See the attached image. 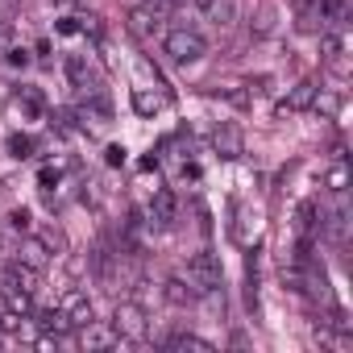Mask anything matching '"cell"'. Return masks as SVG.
<instances>
[{"label":"cell","mask_w":353,"mask_h":353,"mask_svg":"<svg viewBox=\"0 0 353 353\" xmlns=\"http://www.w3.org/2000/svg\"><path fill=\"white\" fill-rule=\"evenodd\" d=\"M328 188H332L336 196H345V188H349V166H345V158L332 162V170H328Z\"/></svg>","instance_id":"obj_24"},{"label":"cell","mask_w":353,"mask_h":353,"mask_svg":"<svg viewBox=\"0 0 353 353\" xmlns=\"http://www.w3.org/2000/svg\"><path fill=\"white\" fill-rule=\"evenodd\" d=\"M26 320H30V316H17V312L5 307V312H0V332H5V336H17V332L26 328Z\"/></svg>","instance_id":"obj_25"},{"label":"cell","mask_w":353,"mask_h":353,"mask_svg":"<svg viewBox=\"0 0 353 353\" xmlns=\"http://www.w3.org/2000/svg\"><path fill=\"white\" fill-rule=\"evenodd\" d=\"M299 30L303 34H324L328 21H324V0H303L299 5Z\"/></svg>","instance_id":"obj_15"},{"label":"cell","mask_w":353,"mask_h":353,"mask_svg":"<svg viewBox=\"0 0 353 353\" xmlns=\"http://www.w3.org/2000/svg\"><path fill=\"white\" fill-rule=\"evenodd\" d=\"M46 5H63V0H46Z\"/></svg>","instance_id":"obj_36"},{"label":"cell","mask_w":353,"mask_h":353,"mask_svg":"<svg viewBox=\"0 0 353 353\" xmlns=\"http://www.w3.org/2000/svg\"><path fill=\"white\" fill-rule=\"evenodd\" d=\"M162 104H166V96H158V92H145V88H137V92H133V108H137L141 117H154Z\"/></svg>","instance_id":"obj_21"},{"label":"cell","mask_w":353,"mask_h":353,"mask_svg":"<svg viewBox=\"0 0 353 353\" xmlns=\"http://www.w3.org/2000/svg\"><path fill=\"white\" fill-rule=\"evenodd\" d=\"M0 283H5L9 291H30V295H38L42 270H38V266H26V262H9L5 274H0Z\"/></svg>","instance_id":"obj_4"},{"label":"cell","mask_w":353,"mask_h":353,"mask_svg":"<svg viewBox=\"0 0 353 353\" xmlns=\"http://www.w3.org/2000/svg\"><path fill=\"white\" fill-rule=\"evenodd\" d=\"M5 63H9L13 71H17V67H30V54H26V50H9V59H5Z\"/></svg>","instance_id":"obj_32"},{"label":"cell","mask_w":353,"mask_h":353,"mask_svg":"<svg viewBox=\"0 0 353 353\" xmlns=\"http://www.w3.org/2000/svg\"><path fill=\"white\" fill-rule=\"evenodd\" d=\"M162 50H166V59H170V63L192 67V63H200V59L208 54V42H204V34H200V30L174 26V30H166V38H162Z\"/></svg>","instance_id":"obj_1"},{"label":"cell","mask_w":353,"mask_h":353,"mask_svg":"<svg viewBox=\"0 0 353 353\" xmlns=\"http://www.w3.org/2000/svg\"><path fill=\"white\" fill-rule=\"evenodd\" d=\"M316 92H320V83H316V79H299V83L283 96L279 117H287V112H307V108H312V100H316Z\"/></svg>","instance_id":"obj_6"},{"label":"cell","mask_w":353,"mask_h":353,"mask_svg":"<svg viewBox=\"0 0 353 353\" xmlns=\"http://www.w3.org/2000/svg\"><path fill=\"white\" fill-rule=\"evenodd\" d=\"M17 262H26V266H46L50 262V250H46V241L42 237H26L21 245H17Z\"/></svg>","instance_id":"obj_17"},{"label":"cell","mask_w":353,"mask_h":353,"mask_svg":"<svg viewBox=\"0 0 353 353\" xmlns=\"http://www.w3.org/2000/svg\"><path fill=\"white\" fill-rule=\"evenodd\" d=\"M320 229H328V237H332L336 245H345V237H349V204L336 200L332 208H324V225H320Z\"/></svg>","instance_id":"obj_12"},{"label":"cell","mask_w":353,"mask_h":353,"mask_svg":"<svg viewBox=\"0 0 353 353\" xmlns=\"http://www.w3.org/2000/svg\"><path fill=\"white\" fill-rule=\"evenodd\" d=\"M0 303H5L9 312H17V316H34V295H30V291H9V287H5Z\"/></svg>","instance_id":"obj_20"},{"label":"cell","mask_w":353,"mask_h":353,"mask_svg":"<svg viewBox=\"0 0 353 353\" xmlns=\"http://www.w3.org/2000/svg\"><path fill=\"white\" fill-rule=\"evenodd\" d=\"M79 30H83V26H79L75 17H63V21H59V34H79Z\"/></svg>","instance_id":"obj_33"},{"label":"cell","mask_w":353,"mask_h":353,"mask_svg":"<svg viewBox=\"0 0 353 353\" xmlns=\"http://www.w3.org/2000/svg\"><path fill=\"white\" fill-rule=\"evenodd\" d=\"M38 183H42V188H54V183H59V170H50V166H46V170L38 174Z\"/></svg>","instance_id":"obj_34"},{"label":"cell","mask_w":353,"mask_h":353,"mask_svg":"<svg viewBox=\"0 0 353 353\" xmlns=\"http://www.w3.org/2000/svg\"><path fill=\"white\" fill-rule=\"evenodd\" d=\"M88 349H112V345H121V336H117V328L112 324H100V320H92V324H83V336H79Z\"/></svg>","instance_id":"obj_14"},{"label":"cell","mask_w":353,"mask_h":353,"mask_svg":"<svg viewBox=\"0 0 353 353\" xmlns=\"http://www.w3.org/2000/svg\"><path fill=\"white\" fill-rule=\"evenodd\" d=\"M0 254H5V237H0Z\"/></svg>","instance_id":"obj_37"},{"label":"cell","mask_w":353,"mask_h":353,"mask_svg":"<svg viewBox=\"0 0 353 353\" xmlns=\"http://www.w3.org/2000/svg\"><path fill=\"white\" fill-rule=\"evenodd\" d=\"M59 312L67 316V324L71 328H83V324H92V299H88V291H67L63 299H59Z\"/></svg>","instance_id":"obj_5"},{"label":"cell","mask_w":353,"mask_h":353,"mask_svg":"<svg viewBox=\"0 0 353 353\" xmlns=\"http://www.w3.org/2000/svg\"><path fill=\"white\" fill-rule=\"evenodd\" d=\"M9 154H13V158H30V154H34V137L13 133V137H9Z\"/></svg>","instance_id":"obj_26"},{"label":"cell","mask_w":353,"mask_h":353,"mask_svg":"<svg viewBox=\"0 0 353 353\" xmlns=\"http://www.w3.org/2000/svg\"><path fill=\"white\" fill-rule=\"evenodd\" d=\"M0 9H13V0H0Z\"/></svg>","instance_id":"obj_35"},{"label":"cell","mask_w":353,"mask_h":353,"mask_svg":"<svg viewBox=\"0 0 353 353\" xmlns=\"http://www.w3.org/2000/svg\"><path fill=\"white\" fill-rule=\"evenodd\" d=\"M42 241H46V250H50V254H67V233H63V229H46V233H42Z\"/></svg>","instance_id":"obj_27"},{"label":"cell","mask_w":353,"mask_h":353,"mask_svg":"<svg viewBox=\"0 0 353 353\" xmlns=\"http://www.w3.org/2000/svg\"><path fill=\"white\" fill-rule=\"evenodd\" d=\"M13 108H26L30 117H42V112H46V96H42L38 88H17V96H13Z\"/></svg>","instance_id":"obj_19"},{"label":"cell","mask_w":353,"mask_h":353,"mask_svg":"<svg viewBox=\"0 0 353 353\" xmlns=\"http://www.w3.org/2000/svg\"><path fill=\"white\" fill-rule=\"evenodd\" d=\"M183 279L196 287V295H216V291H221V258H216V254H208V250L192 254V258H188V274H183Z\"/></svg>","instance_id":"obj_2"},{"label":"cell","mask_w":353,"mask_h":353,"mask_svg":"<svg viewBox=\"0 0 353 353\" xmlns=\"http://www.w3.org/2000/svg\"><path fill=\"white\" fill-rule=\"evenodd\" d=\"M162 295H166V303H174V307H188V303L200 299L188 279H166V283H162Z\"/></svg>","instance_id":"obj_16"},{"label":"cell","mask_w":353,"mask_h":353,"mask_svg":"<svg viewBox=\"0 0 353 353\" xmlns=\"http://www.w3.org/2000/svg\"><path fill=\"white\" fill-rule=\"evenodd\" d=\"M9 225H13L17 233H26V229H30V212H26V208H17V212L9 216Z\"/></svg>","instance_id":"obj_31"},{"label":"cell","mask_w":353,"mask_h":353,"mask_svg":"<svg viewBox=\"0 0 353 353\" xmlns=\"http://www.w3.org/2000/svg\"><path fill=\"white\" fill-rule=\"evenodd\" d=\"M38 324H42L46 332H54V336H67V332H71V324H67V316H63L59 307H46V312H38Z\"/></svg>","instance_id":"obj_22"},{"label":"cell","mask_w":353,"mask_h":353,"mask_svg":"<svg viewBox=\"0 0 353 353\" xmlns=\"http://www.w3.org/2000/svg\"><path fill=\"white\" fill-rule=\"evenodd\" d=\"M112 328H117V336H121V341H145V332H150V316H145V307H141V303L121 299V303H117V312H112Z\"/></svg>","instance_id":"obj_3"},{"label":"cell","mask_w":353,"mask_h":353,"mask_svg":"<svg viewBox=\"0 0 353 353\" xmlns=\"http://www.w3.org/2000/svg\"><path fill=\"white\" fill-rule=\"evenodd\" d=\"M166 349H174V353H212V341H204L196 332H174L166 341Z\"/></svg>","instance_id":"obj_18"},{"label":"cell","mask_w":353,"mask_h":353,"mask_svg":"<svg viewBox=\"0 0 353 353\" xmlns=\"http://www.w3.org/2000/svg\"><path fill=\"white\" fill-rule=\"evenodd\" d=\"M174 221H179V200H174V192H154V200H150V225H158V229H170Z\"/></svg>","instance_id":"obj_7"},{"label":"cell","mask_w":353,"mask_h":353,"mask_svg":"<svg viewBox=\"0 0 353 353\" xmlns=\"http://www.w3.org/2000/svg\"><path fill=\"white\" fill-rule=\"evenodd\" d=\"M212 96H225V100H229V104H237V108H245V104H250V92H237V88H225V92L216 88Z\"/></svg>","instance_id":"obj_29"},{"label":"cell","mask_w":353,"mask_h":353,"mask_svg":"<svg viewBox=\"0 0 353 353\" xmlns=\"http://www.w3.org/2000/svg\"><path fill=\"white\" fill-rule=\"evenodd\" d=\"M67 79H71L83 96L100 92V79H96V71H92V63H88L83 54H67Z\"/></svg>","instance_id":"obj_8"},{"label":"cell","mask_w":353,"mask_h":353,"mask_svg":"<svg viewBox=\"0 0 353 353\" xmlns=\"http://www.w3.org/2000/svg\"><path fill=\"white\" fill-rule=\"evenodd\" d=\"M192 5H196L212 26H221V30H229L233 17H237V0H192Z\"/></svg>","instance_id":"obj_11"},{"label":"cell","mask_w":353,"mask_h":353,"mask_svg":"<svg viewBox=\"0 0 353 353\" xmlns=\"http://www.w3.org/2000/svg\"><path fill=\"white\" fill-rule=\"evenodd\" d=\"M129 30H133L137 38L158 34V0H145L141 9H133V13H129Z\"/></svg>","instance_id":"obj_13"},{"label":"cell","mask_w":353,"mask_h":353,"mask_svg":"<svg viewBox=\"0 0 353 353\" xmlns=\"http://www.w3.org/2000/svg\"><path fill=\"white\" fill-rule=\"evenodd\" d=\"M104 162L108 166H125V145H108L104 150Z\"/></svg>","instance_id":"obj_30"},{"label":"cell","mask_w":353,"mask_h":353,"mask_svg":"<svg viewBox=\"0 0 353 353\" xmlns=\"http://www.w3.org/2000/svg\"><path fill=\"white\" fill-rule=\"evenodd\" d=\"M158 5H162V0H158Z\"/></svg>","instance_id":"obj_38"},{"label":"cell","mask_w":353,"mask_h":353,"mask_svg":"<svg viewBox=\"0 0 353 353\" xmlns=\"http://www.w3.org/2000/svg\"><path fill=\"white\" fill-rule=\"evenodd\" d=\"M312 108H316L320 117H336V112H341V92H324V88H320L316 100H312Z\"/></svg>","instance_id":"obj_23"},{"label":"cell","mask_w":353,"mask_h":353,"mask_svg":"<svg viewBox=\"0 0 353 353\" xmlns=\"http://www.w3.org/2000/svg\"><path fill=\"white\" fill-rule=\"evenodd\" d=\"M212 145H216L221 158H241V154H245V137H241V129L229 125V121L212 129Z\"/></svg>","instance_id":"obj_9"},{"label":"cell","mask_w":353,"mask_h":353,"mask_svg":"<svg viewBox=\"0 0 353 353\" xmlns=\"http://www.w3.org/2000/svg\"><path fill=\"white\" fill-rule=\"evenodd\" d=\"M320 50H324V59H336V54L345 50V42H341L336 34H324V38H320Z\"/></svg>","instance_id":"obj_28"},{"label":"cell","mask_w":353,"mask_h":353,"mask_svg":"<svg viewBox=\"0 0 353 353\" xmlns=\"http://www.w3.org/2000/svg\"><path fill=\"white\" fill-rule=\"evenodd\" d=\"M320 225H324V208H320V200H303V204L295 208V233H299L303 241H312V237L320 233Z\"/></svg>","instance_id":"obj_10"}]
</instances>
